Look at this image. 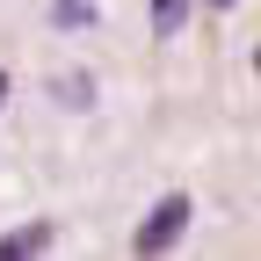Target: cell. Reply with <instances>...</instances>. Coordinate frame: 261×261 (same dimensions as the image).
<instances>
[{
	"label": "cell",
	"mask_w": 261,
	"mask_h": 261,
	"mask_svg": "<svg viewBox=\"0 0 261 261\" xmlns=\"http://www.w3.org/2000/svg\"><path fill=\"white\" fill-rule=\"evenodd\" d=\"M211 8H240V0H211Z\"/></svg>",
	"instance_id": "obj_7"
},
{
	"label": "cell",
	"mask_w": 261,
	"mask_h": 261,
	"mask_svg": "<svg viewBox=\"0 0 261 261\" xmlns=\"http://www.w3.org/2000/svg\"><path fill=\"white\" fill-rule=\"evenodd\" d=\"M189 218H196V203H189L181 189H174V196H160V203H152V218L130 232V247H138V254H167V247L189 232Z\"/></svg>",
	"instance_id": "obj_1"
},
{
	"label": "cell",
	"mask_w": 261,
	"mask_h": 261,
	"mask_svg": "<svg viewBox=\"0 0 261 261\" xmlns=\"http://www.w3.org/2000/svg\"><path fill=\"white\" fill-rule=\"evenodd\" d=\"M189 22V0H152V37H181Z\"/></svg>",
	"instance_id": "obj_3"
},
{
	"label": "cell",
	"mask_w": 261,
	"mask_h": 261,
	"mask_svg": "<svg viewBox=\"0 0 261 261\" xmlns=\"http://www.w3.org/2000/svg\"><path fill=\"white\" fill-rule=\"evenodd\" d=\"M58 232H51V225H22V232H8V240H0V261H22V254H44Z\"/></svg>",
	"instance_id": "obj_2"
},
{
	"label": "cell",
	"mask_w": 261,
	"mask_h": 261,
	"mask_svg": "<svg viewBox=\"0 0 261 261\" xmlns=\"http://www.w3.org/2000/svg\"><path fill=\"white\" fill-rule=\"evenodd\" d=\"M0 102H8V73H0Z\"/></svg>",
	"instance_id": "obj_6"
},
{
	"label": "cell",
	"mask_w": 261,
	"mask_h": 261,
	"mask_svg": "<svg viewBox=\"0 0 261 261\" xmlns=\"http://www.w3.org/2000/svg\"><path fill=\"white\" fill-rule=\"evenodd\" d=\"M51 22H58V29H94V8H87V0H58Z\"/></svg>",
	"instance_id": "obj_4"
},
{
	"label": "cell",
	"mask_w": 261,
	"mask_h": 261,
	"mask_svg": "<svg viewBox=\"0 0 261 261\" xmlns=\"http://www.w3.org/2000/svg\"><path fill=\"white\" fill-rule=\"evenodd\" d=\"M58 94H65V109H87V102H94V80H87V73H65Z\"/></svg>",
	"instance_id": "obj_5"
}]
</instances>
